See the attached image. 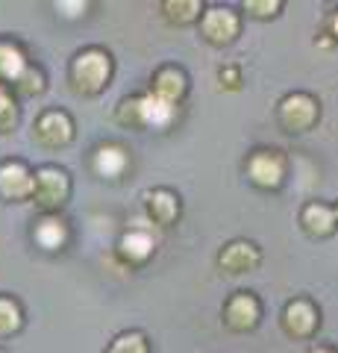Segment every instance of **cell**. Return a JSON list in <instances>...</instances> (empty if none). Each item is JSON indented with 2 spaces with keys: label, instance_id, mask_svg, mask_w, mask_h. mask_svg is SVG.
<instances>
[{
  "label": "cell",
  "instance_id": "5",
  "mask_svg": "<svg viewBox=\"0 0 338 353\" xmlns=\"http://www.w3.org/2000/svg\"><path fill=\"white\" fill-rule=\"evenodd\" d=\"M244 174L247 180L256 185L262 192H277L282 183H286V174H288V159L286 153L277 150V148H259L247 157L244 162Z\"/></svg>",
  "mask_w": 338,
  "mask_h": 353
},
{
  "label": "cell",
  "instance_id": "27",
  "mask_svg": "<svg viewBox=\"0 0 338 353\" xmlns=\"http://www.w3.org/2000/svg\"><path fill=\"white\" fill-rule=\"evenodd\" d=\"M306 353H338L335 347H330V345H312Z\"/></svg>",
  "mask_w": 338,
  "mask_h": 353
},
{
  "label": "cell",
  "instance_id": "28",
  "mask_svg": "<svg viewBox=\"0 0 338 353\" xmlns=\"http://www.w3.org/2000/svg\"><path fill=\"white\" fill-rule=\"evenodd\" d=\"M332 212H335V224H338V203L332 206Z\"/></svg>",
  "mask_w": 338,
  "mask_h": 353
},
{
  "label": "cell",
  "instance_id": "26",
  "mask_svg": "<svg viewBox=\"0 0 338 353\" xmlns=\"http://www.w3.org/2000/svg\"><path fill=\"white\" fill-rule=\"evenodd\" d=\"M218 80H221L224 88L238 92V88H242V68H238V65H224V68L218 71Z\"/></svg>",
  "mask_w": 338,
  "mask_h": 353
},
{
  "label": "cell",
  "instance_id": "18",
  "mask_svg": "<svg viewBox=\"0 0 338 353\" xmlns=\"http://www.w3.org/2000/svg\"><path fill=\"white\" fill-rule=\"evenodd\" d=\"M203 3L200 0H162L159 3V12L168 24H177V27H189V24H198L200 15H203Z\"/></svg>",
  "mask_w": 338,
  "mask_h": 353
},
{
  "label": "cell",
  "instance_id": "1",
  "mask_svg": "<svg viewBox=\"0 0 338 353\" xmlns=\"http://www.w3.org/2000/svg\"><path fill=\"white\" fill-rule=\"evenodd\" d=\"M180 109L177 106H168L156 101L150 92H141L133 97H124L115 109V121L127 130H136V132H145V130H168L173 121H177Z\"/></svg>",
  "mask_w": 338,
  "mask_h": 353
},
{
  "label": "cell",
  "instance_id": "21",
  "mask_svg": "<svg viewBox=\"0 0 338 353\" xmlns=\"http://www.w3.org/2000/svg\"><path fill=\"white\" fill-rule=\"evenodd\" d=\"M103 353H150V341L141 330H124L118 333Z\"/></svg>",
  "mask_w": 338,
  "mask_h": 353
},
{
  "label": "cell",
  "instance_id": "16",
  "mask_svg": "<svg viewBox=\"0 0 338 353\" xmlns=\"http://www.w3.org/2000/svg\"><path fill=\"white\" fill-rule=\"evenodd\" d=\"M129 165V153L121 145H101L94 153V174L103 180H121Z\"/></svg>",
  "mask_w": 338,
  "mask_h": 353
},
{
  "label": "cell",
  "instance_id": "6",
  "mask_svg": "<svg viewBox=\"0 0 338 353\" xmlns=\"http://www.w3.org/2000/svg\"><path fill=\"white\" fill-rule=\"evenodd\" d=\"M198 24L203 41L212 48H230L242 36V15L233 6H206Z\"/></svg>",
  "mask_w": 338,
  "mask_h": 353
},
{
  "label": "cell",
  "instance_id": "4",
  "mask_svg": "<svg viewBox=\"0 0 338 353\" xmlns=\"http://www.w3.org/2000/svg\"><path fill=\"white\" fill-rule=\"evenodd\" d=\"M318 121H321V103L309 92H288L277 103V124L286 132H291V136H303V132L315 130Z\"/></svg>",
  "mask_w": 338,
  "mask_h": 353
},
{
  "label": "cell",
  "instance_id": "29",
  "mask_svg": "<svg viewBox=\"0 0 338 353\" xmlns=\"http://www.w3.org/2000/svg\"><path fill=\"white\" fill-rule=\"evenodd\" d=\"M0 353H6V350H3V347H0Z\"/></svg>",
  "mask_w": 338,
  "mask_h": 353
},
{
  "label": "cell",
  "instance_id": "9",
  "mask_svg": "<svg viewBox=\"0 0 338 353\" xmlns=\"http://www.w3.org/2000/svg\"><path fill=\"white\" fill-rule=\"evenodd\" d=\"M279 324H282V330H286V336L306 341V339H312L315 333H318L321 309L315 306L309 297H294V301H288L286 309H282Z\"/></svg>",
  "mask_w": 338,
  "mask_h": 353
},
{
  "label": "cell",
  "instance_id": "19",
  "mask_svg": "<svg viewBox=\"0 0 338 353\" xmlns=\"http://www.w3.org/2000/svg\"><path fill=\"white\" fill-rule=\"evenodd\" d=\"M27 65L30 62H27L24 50H21L18 44L0 39V85H3V83H15Z\"/></svg>",
  "mask_w": 338,
  "mask_h": 353
},
{
  "label": "cell",
  "instance_id": "13",
  "mask_svg": "<svg viewBox=\"0 0 338 353\" xmlns=\"http://www.w3.org/2000/svg\"><path fill=\"white\" fill-rule=\"evenodd\" d=\"M32 194V171L27 162L21 159H6L0 162V197L3 201H30Z\"/></svg>",
  "mask_w": 338,
  "mask_h": 353
},
{
  "label": "cell",
  "instance_id": "10",
  "mask_svg": "<svg viewBox=\"0 0 338 353\" xmlns=\"http://www.w3.org/2000/svg\"><path fill=\"white\" fill-rule=\"evenodd\" d=\"M150 94L156 97V101L168 103V106H177L185 101V94H189V74H185L180 65H159L150 77Z\"/></svg>",
  "mask_w": 338,
  "mask_h": 353
},
{
  "label": "cell",
  "instance_id": "8",
  "mask_svg": "<svg viewBox=\"0 0 338 353\" xmlns=\"http://www.w3.org/2000/svg\"><path fill=\"white\" fill-rule=\"evenodd\" d=\"M74 132H77L74 130V118L65 112V109H47V112H41L36 118V124H32V139L47 150L68 148L74 141Z\"/></svg>",
  "mask_w": 338,
  "mask_h": 353
},
{
  "label": "cell",
  "instance_id": "15",
  "mask_svg": "<svg viewBox=\"0 0 338 353\" xmlns=\"http://www.w3.org/2000/svg\"><path fill=\"white\" fill-rule=\"evenodd\" d=\"M300 227H303V233L312 236V239H330L338 230L332 206L321 203V201H309L300 209Z\"/></svg>",
  "mask_w": 338,
  "mask_h": 353
},
{
  "label": "cell",
  "instance_id": "25",
  "mask_svg": "<svg viewBox=\"0 0 338 353\" xmlns=\"http://www.w3.org/2000/svg\"><path fill=\"white\" fill-rule=\"evenodd\" d=\"M321 48H332L338 44V9H332L330 15L324 18V32H321Z\"/></svg>",
  "mask_w": 338,
  "mask_h": 353
},
{
  "label": "cell",
  "instance_id": "17",
  "mask_svg": "<svg viewBox=\"0 0 338 353\" xmlns=\"http://www.w3.org/2000/svg\"><path fill=\"white\" fill-rule=\"evenodd\" d=\"M68 224L59 218V215H45L39 221L36 227H32V239H36V245L47 253H56L68 245Z\"/></svg>",
  "mask_w": 338,
  "mask_h": 353
},
{
  "label": "cell",
  "instance_id": "24",
  "mask_svg": "<svg viewBox=\"0 0 338 353\" xmlns=\"http://www.w3.org/2000/svg\"><path fill=\"white\" fill-rule=\"evenodd\" d=\"M282 6H286L282 0H247L244 12L259 18V21H268V18H277L282 12Z\"/></svg>",
  "mask_w": 338,
  "mask_h": 353
},
{
  "label": "cell",
  "instance_id": "3",
  "mask_svg": "<svg viewBox=\"0 0 338 353\" xmlns=\"http://www.w3.org/2000/svg\"><path fill=\"white\" fill-rule=\"evenodd\" d=\"M71 197V174L59 165H41L32 174V194L30 201L36 203L45 215H56Z\"/></svg>",
  "mask_w": 338,
  "mask_h": 353
},
{
  "label": "cell",
  "instance_id": "7",
  "mask_svg": "<svg viewBox=\"0 0 338 353\" xmlns=\"http://www.w3.org/2000/svg\"><path fill=\"white\" fill-rule=\"evenodd\" d=\"M221 318L233 333H253L262 324V301L256 292H233L224 301Z\"/></svg>",
  "mask_w": 338,
  "mask_h": 353
},
{
  "label": "cell",
  "instance_id": "2",
  "mask_svg": "<svg viewBox=\"0 0 338 353\" xmlns=\"http://www.w3.org/2000/svg\"><path fill=\"white\" fill-rule=\"evenodd\" d=\"M112 71H115L112 53L94 44V48H85L71 59L68 74H71L74 92L83 94V97H97V94L106 92L109 83H112Z\"/></svg>",
  "mask_w": 338,
  "mask_h": 353
},
{
  "label": "cell",
  "instance_id": "22",
  "mask_svg": "<svg viewBox=\"0 0 338 353\" xmlns=\"http://www.w3.org/2000/svg\"><path fill=\"white\" fill-rule=\"evenodd\" d=\"M45 74H41V68H36V65H27L24 71H21V77L12 83V88L18 94H24V97H36L45 92Z\"/></svg>",
  "mask_w": 338,
  "mask_h": 353
},
{
  "label": "cell",
  "instance_id": "23",
  "mask_svg": "<svg viewBox=\"0 0 338 353\" xmlns=\"http://www.w3.org/2000/svg\"><path fill=\"white\" fill-rule=\"evenodd\" d=\"M18 127V106L12 101V94L0 85V136L3 132H12Z\"/></svg>",
  "mask_w": 338,
  "mask_h": 353
},
{
  "label": "cell",
  "instance_id": "14",
  "mask_svg": "<svg viewBox=\"0 0 338 353\" xmlns=\"http://www.w3.org/2000/svg\"><path fill=\"white\" fill-rule=\"evenodd\" d=\"M115 250H118V256L129 265V268H138V265H145L156 253V239H154V233H150L147 227L136 224L121 236V241H118Z\"/></svg>",
  "mask_w": 338,
  "mask_h": 353
},
{
  "label": "cell",
  "instance_id": "20",
  "mask_svg": "<svg viewBox=\"0 0 338 353\" xmlns=\"http://www.w3.org/2000/svg\"><path fill=\"white\" fill-rule=\"evenodd\" d=\"M21 327H24V312H21L18 301L9 294H0V339L15 336Z\"/></svg>",
  "mask_w": 338,
  "mask_h": 353
},
{
  "label": "cell",
  "instance_id": "12",
  "mask_svg": "<svg viewBox=\"0 0 338 353\" xmlns=\"http://www.w3.org/2000/svg\"><path fill=\"white\" fill-rule=\"evenodd\" d=\"M145 215L150 224L156 227H173L182 215V203H180V194L159 185V189H147L145 192Z\"/></svg>",
  "mask_w": 338,
  "mask_h": 353
},
{
  "label": "cell",
  "instance_id": "11",
  "mask_svg": "<svg viewBox=\"0 0 338 353\" xmlns=\"http://www.w3.org/2000/svg\"><path fill=\"white\" fill-rule=\"evenodd\" d=\"M262 265V250L256 241H247V239H235V241H226L218 253V268L230 277H242V274L256 271Z\"/></svg>",
  "mask_w": 338,
  "mask_h": 353
}]
</instances>
